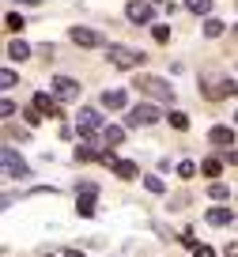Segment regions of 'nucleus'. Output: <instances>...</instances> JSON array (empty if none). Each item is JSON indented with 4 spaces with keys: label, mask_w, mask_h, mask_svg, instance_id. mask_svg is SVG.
Instances as JSON below:
<instances>
[{
    "label": "nucleus",
    "mask_w": 238,
    "mask_h": 257,
    "mask_svg": "<svg viewBox=\"0 0 238 257\" xmlns=\"http://www.w3.org/2000/svg\"><path fill=\"white\" fill-rule=\"evenodd\" d=\"M159 121V106H151V102H136L133 110L125 113V121L121 125L125 128H136V125H155Z\"/></svg>",
    "instance_id": "nucleus-1"
},
{
    "label": "nucleus",
    "mask_w": 238,
    "mask_h": 257,
    "mask_svg": "<svg viewBox=\"0 0 238 257\" xmlns=\"http://www.w3.org/2000/svg\"><path fill=\"white\" fill-rule=\"evenodd\" d=\"M106 57H110L113 68H140L144 64V53H136V49H129V46H110Z\"/></svg>",
    "instance_id": "nucleus-2"
},
{
    "label": "nucleus",
    "mask_w": 238,
    "mask_h": 257,
    "mask_svg": "<svg viewBox=\"0 0 238 257\" xmlns=\"http://www.w3.org/2000/svg\"><path fill=\"white\" fill-rule=\"evenodd\" d=\"M136 87H140L144 95L159 98V102H170V98H174V87H170V83H163L159 76H140V80H136Z\"/></svg>",
    "instance_id": "nucleus-3"
},
{
    "label": "nucleus",
    "mask_w": 238,
    "mask_h": 257,
    "mask_svg": "<svg viewBox=\"0 0 238 257\" xmlns=\"http://www.w3.org/2000/svg\"><path fill=\"white\" fill-rule=\"evenodd\" d=\"M0 163H4V174H8V178H27V174H31V167L16 155V148H12V144L0 148Z\"/></svg>",
    "instance_id": "nucleus-4"
},
{
    "label": "nucleus",
    "mask_w": 238,
    "mask_h": 257,
    "mask_svg": "<svg viewBox=\"0 0 238 257\" xmlns=\"http://www.w3.org/2000/svg\"><path fill=\"white\" fill-rule=\"evenodd\" d=\"M68 38L76 42V46H83V49H98V46H106V38L95 31V27H72Z\"/></svg>",
    "instance_id": "nucleus-5"
},
{
    "label": "nucleus",
    "mask_w": 238,
    "mask_h": 257,
    "mask_svg": "<svg viewBox=\"0 0 238 257\" xmlns=\"http://www.w3.org/2000/svg\"><path fill=\"white\" fill-rule=\"evenodd\" d=\"M76 128L83 133V137H91V133H98L102 128V113L91 110V106H83V110H76Z\"/></svg>",
    "instance_id": "nucleus-6"
},
{
    "label": "nucleus",
    "mask_w": 238,
    "mask_h": 257,
    "mask_svg": "<svg viewBox=\"0 0 238 257\" xmlns=\"http://www.w3.org/2000/svg\"><path fill=\"white\" fill-rule=\"evenodd\" d=\"M200 91H204V98L219 102V98H230V95H238V83H230V80H208Z\"/></svg>",
    "instance_id": "nucleus-7"
},
{
    "label": "nucleus",
    "mask_w": 238,
    "mask_h": 257,
    "mask_svg": "<svg viewBox=\"0 0 238 257\" xmlns=\"http://www.w3.org/2000/svg\"><path fill=\"white\" fill-rule=\"evenodd\" d=\"M53 95L61 98V102H72V98H79V83L72 80V76H57L53 80Z\"/></svg>",
    "instance_id": "nucleus-8"
},
{
    "label": "nucleus",
    "mask_w": 238,
    "mask_h": 257,
    "mask_svg": "<svg viewBox=\"0 0 238 257\" xmlns=\"http://www.w3.org/2000/svg\"><path fill=\"white\" fill-rule=\"evenodd\" d=\"M125 16L133 19V23H151L155 12H151V4H144V0H129V4H125Z\"/></svg>",
    "instance_id": "nucleus-9"
},
{
    "label": "nucleus",
    "mask_w": 238,
    "mask_h": 257,
    "mask_svg": "<svg viewBox=\"0 0 238 257\" xmlns=\"http://www.w3.org/2000/svg\"><path fill=\"white\" fill-rule=\"evenodd\" d=\"M208 140H212L215 148H230V144H234V128H230V125H215L212 133H208Z\"/></svg>",
    "instance_id": "nucleus-10"
},
{
    "label": "nucleus",
    "mask_w": 238,
    "mask_h": 257,
    "mask_svg": "<svg viewBox=\"0 0 238 257\" xmlns=\"http://www.w3.org/2000/svg\"><path fill=\"white\" fill-rule=\"evenodd\" d=\"M34 110H42L46 117H61V110H57V98L46 95V91H38V95H34Z\"/></svg>",
    "instance_id": "nucleus-11"
},
{
    "label": "nucleus",
    "mask_w": 238,
    "mask_h": 257,
    "mask_svg": "<svg viewBox=\"0 0 238 257\" xmlns=\"http://www.w3.org/2000/svg\"><path fill=\"white\" fill-rule=\"evenodd\" d=\"M102 106H106V110H125L129 95H125V91H102Z\"/></svg>",
    "instance_id": "nucleus-12"
},
{
    "label": "nucleus",
    "mask_w": 238,
    "mask_h": 257,
    "mask_svg": "<svg viewBox=\"0 0 238 257\" xmlns=\"http://www.w3.org/2000/svg\"><path fill=\"white\" fill-rule=\"evenodd\" d=\"M208 223L212 227H230L234 216H230V208H208Z\"/></svg>",
    "instance_id": "nucleus-13"
},
{
    "label": "nucleus",
    "mask_w": 238,
    "mask_h": 257,
    "mask_svg": "<svg viewBox=\"0 0 238 257\" xmlns=\"http://www.w3.org/2000/svg\"><path fill=\"white\" fill-rule=\"evenodd\" d=\"M76 159H79V163H98V159H102V152H98V148L87 140V144H79V148H76Z\"/></svg>",
    "instance_id": "nucleus-14"
},
{
    "label": "nucleus",
    "mask_w": 238,
    "mask_h": 257,
    "mask_svg": "<svg viewBox=\"0 0 238 257\" xmlns=\"http://www.w3.org/2000/svg\"><path fill=\"white\" fill-rule=\"evenodd\" d=\"M110 170H113V174H117V178H125V182H129V178H136V174H140L133 159H117V163H113Z\"/></svg>",
    "instance_id": "nucleus-15"
},
{
    "label": "nucleus",
    "mask_w": 238,
    "mask_h": 257,
    "mask_svg": "<svg viewBox=\"0 0 238 257\" xmlns=\"http://www.w3.org/2000/svg\"><path fill=\"white\" fill-rule=\"evenodd\" d=\"M102 140H106V148L121 144V140H125V125H106L102 128Z\"/></svg>",
    "instance_id": "nucleus-16"
},
{
    "label": "nucleus",
    "mask_w": 238,
    "mask_h": 257,
    "mask_svg": "<svg viewBox=\"0 0 238 257\" xmlns=\"http://www.w3.org/2000/svg\"><path fill=\"white\" fill-rule=\"evenodd\" d=\"M8 57H12V61H27V57H31V46L19 42V38H12L8 42Z\"/></svg>",
    "instance_id": "nucleus-17"
},
{
    "label": "nucleus",
    "mask_w": 238,
    "mask_h": 257,
    "mask_svg": "<svg viewBox=\"0 0 238 257\" xmlns=\"http://www.w3.org/2000/svg\"><path fill=\"white\" fill-rule=\"evenodd\" d=\"M76 212L79 216H95V193H79V201H76Z\"/></svg>",
    "instance_id": "nucleus-18"
},
{
    "label": "nucleus",
    "mask_w": 238,
    "mask_h": 257,
    "mask_svg": "<svg viewBox=\"0 0 238 257\" xmlns=\"http://www.w3.org/2000/svg\"><path fill=\"white\" fill-rule=\"evenodd\" d=\"M4 27H8L12 34H19V31H23V27H27V19L19 16V12H8V16H4Z\"/></svg>",
    "instance_id": "nucleus-19"
},
{
    "label": "nucleus",
    "mask_w": 238,
    "mask_h": 257,
    "mask_svg": "<svg viewBox=\"0 0 238 257\" xmlns=\"http://www.w3.org/2000/svg\"><path fill=\"white\" fill-rule=\"evenodd\" d=\"M200 174H208V178L215 182V178L223 174V163H219V159H204V163H200Z\"/></svg>",
    "instance_id": "nucleus-20"
},
{
    "label": "nucleus",
    "mask_w": 238,
    "mask_h": 257,
    "mask_svg": "<svg viewBox=\"0 0 238 257\" xmlns=\"http://www.w3.org/2000/svg\"><path fill=\"white\" fill-rule=\"evenodd\" d=\"M208 197H212V201H227V197H230V189L219 182V178H215V182L208 185Z\"/></svg>",
    "instance_id": "nucleus-21"
},
{
    "label": "nucleus",
    "mask_w": 238,
    "mask_h": 257,
    "mask_svg": "<svg viewBox=\"0 0 238 257\" xmlns=\"http://www.w3.org/2000/svg\"><path fill=\"white\" fill-rule=\"evenodd\" d=\"M223 31H227V27H223V19H212V16L204 19V34H208V38H219Z\"/></svg>",
    "instance_id": "nucleus-22"
},
{
    "label": "nucleus",
    "mask_w": 238,
    "mask_h": 257,
    "mask_svg": "<svg viewBox=\"0 0 238 257\" xmlns=\"http://www.w3.org/2000/svg\"><path fill=\"white\" fill-rule=\"evenodd\" d=\"M185 8H189L193 16H208V12H212V0H185Z\"/></svg>",
    "instance_id": "nucleus-23"
},
{
    "label": "nucleus",
    "mask_w": 238,
    "mask_h": 257,
    "mask_svg": "<svg viewBox=\"0 0 238 257\" xmlns=\"http://www.w3.org/2000/svg\"><path fill=\"white\" fill-rule=\"evenodd\" d=\"M16 83H19V76L12 72V68H4V72H0V87H4V91H12Z\"/></svg>",
    "instance_id": "nucleus-24"
},
{
    "label": "nucleus",
    "mask_w": 238,
    "mask_h": 257,
    "mask_svg": "<svg viewBox=\"0 0 238 257\" xmlns=\"http://www.w3.org/2000/svg\"><path fill=\"white\" fill-rule=\"evenodd\" d=\"M144 189H148V193H163V189H167V185H163V178L148 174V178H144Z\"/></svg>",
    "instance_id": "nucleus-25"
},
{
    "label": "nucleus",
    "mask_w": 238,
    "mask_h": 257,
    "mask_svg": "<svg viewBox=\"0 0 238 257\" xmlns=\"http://www.w3.org/2000/svg\"><path fill=\"white\" fill-rule=\"evenodd\" d=\"M178 174H182V178H193V174H197V163H193V159H182V163H178Z\"/></svg>",
    "instance_id": "nucleus-26"
},
{
    "label": "nucleus",
    "mask_w": 238,
    "mask_h": 257,
    "mask_svg": "<svg viewBox=\"0 0 238 257\" xmlns=\"http://www.w3.org/2000/svg\"><path fill=\"white\" fill-rule=\"evenodd\" d=\"M170 125H174V128H182V133H185V128H189V117H185V113H170Z\"/></svg>",
    "instance_id": "nucleus-27"
},
{
    "label": "nucleus",
    "mask_w": 238,
    "mask_h": 257,
    "mask_svg": "<svg viewBox=\"0 0 238 257\" xmlns=\"http://www.w3.org/2000/svg\"><path fill=\"white\" fill-rule=\"evenodd\" d=\"M151 34H155V42H167V38H170V27L155 23V27H151Z\"/></svg>",
    "instance_id": "nucleus-28"
},
{
    "label": "nucleus",
    "mask_w": 238,
    "mask_h": 257,
    "mask_svg": "<svg viewBox=\"0 0 238 257\" xmlns=\"http://www.w3.org/2000/svg\"><path fill=\"white\" fill-rule=\"evenodd\" d=\"M182 246H189V249H197V238H193V231H182Z\"/></svg>",
    "instance_id": "nucleus-29"
},
{
    "label": "nucleus",
    "mask_w": 238,
    "mask_h": 257,
    "mask_svg": "<svg viewBox=\"0 0 238 257\" xmlns=\"http://www.w3.org/2000/svg\"><path fill=\"white\" fill-rule=\"evenodd\" d=\"M193 257H215V249L212 246H197V249H193Z\"/></svg>",
    "instance_id": "nucleus-30"
},
{
    "label": "nucleus",
    "mask_w": 238,
    "mask_h": 257,
    "mask_svg": "<svg viewBox=\"0 0 238 257\" xmlns=\"http://www.w3.org/2000/svg\"><path fill=\"white\" fill-rule=\"evenodd\" d=\"M42 121V110H27V125H38Z\"/></svg>",
    "instance_id": "nucleus-31"
},
{
    "label": "nucleus",
    "mask_w": 238,
    "mask_h": 257,
    "mask_svg": "<svg viewBox=\"0 0 238 257\" xmlns=\"http://www.w3.org/2000/svg\"><path fill=\"white\" fill-rule=\"evenodd\" d=\"M223 257H238V242H230V246L223 249Z\"/></svg>",
    "instance_id": "nucleus-32"
},
{
    "label": "nucleus",
    "mask_w": 238,
    "mask_h": 257,
    "mask_svg": "<svg viewBox=\"0 0 238 257\" xmlns=\"http://www.w3.org/2000/svg\"><path fill=\"white\" fill-rule=\"evenodd\" d=\"M227 163H234V167H238V148H234V152L227 155Z\"/></svg>",
    "instance_id": "nucleus-33"
},
{
    "label": "nucleus",
    "mask_w": 238,
    "mask_h": 257,
    "mask_svg": "<svg viewBox=\"0 0 238 257\" xmlns=\"http://www.w3.org/2000/svg\"><path fill=\"white\" fill-rule=\"evenodd\" d=\"M64 257H83V253H79V249H68V253H64Z\"/></svg>",
    "instance_id": "nucleus-34"
},
{
    "label": "nucleus",
    "mask_w": 238,
    "mask_h": 257,
    "mask_svg": "<svg viewBox=\"0 0 238 257\" xmlns=\"http://www.w3.org/2000/svg\"><path fill=\"white\" fill-rule=\"evenodd\" d=\"M19 4H38V0H19Z\"/></svg>",
    "instance_id": "nucleus-35"
},
{
    "label": "nucleus",
    "mask_w": 238,
    "mask_h": 257,
    "mask_svg": "<svg viewBox=\"0 0 238 257\" xmlns=\"http://www.w3.org/2000/svg\"><path fill=\"white\" fill-rule=\"evenodd\" d=\"M151 4H159V0H151Z\"/></svg>",
    "instance_id": "nucleus-36"
},
{
    "label": "nucleus",
    "mask_w": 238,
    "mask_h": 257,
    "mask_svg": "<svg viewBox=\"0 0 238 257\" xmlns=\"http://www.w3.org/2000/svg\"><path fill=\"white\" fill-rule=\"evenodd\" d=\"M234 117H238V113H234Z\"/></svg>",
    "instance_id": "nucleus-37"
},
{
    "label": "nucleus",
    "mask_w": 238,
    "mask_h": 257,
    "mask_svg": "<svg viewBox=\"0 0 238 257\" xmlns=\"http://www.w3.org/2000/svg\"><path fill=\"white\" fill-rule=\"evenodd\" d=\"M234 31H238V27H234Z\"/></svg>",
    "instance_id": "nucleus-38"
},
{
    "label": "nucleus",
    "mask_w": 238,
    "mask_h": 257,
    "mask_svg": "<svg viewBox=\"0 0 238 257\" xmlns=\"http://www.w3.org/2000/svg\"><path fill=\"white\" fill-rule=\"evenodd\" d=\"M46 257H49V253H46Z\"/></svg>",
    "instance_id": "nucleus-39"
}]
</instances>
